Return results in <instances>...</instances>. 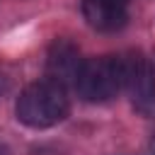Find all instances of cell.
<instances>
[{
  "mask_svg": "<svg viewBox=\"0 0 155 155\" xmlns=\"http://www.w3.org/2000/svg\"><path fill=\"white\" fill-rule=\"evenodd\" d=\"M15 111L24 126L48 128V126L61 124L68 116L70 102H68L65 87H61L51 80H41V82H31L29 87L22 90V94L17 97Z\"/></svg>",
  "mask_w": 155,
  "mask_h": 155,
  "instance_id": "1",
  "label": "cell"
},
{
  "mask_svg": "<svg viewBox=\"0 0 155 155\" xmlns=\"http://www.w3.org/2000/svg\"><path fill=\"white\" fill-rule=\"evenodd\" d=\"M78 94L85 102H107L124 90V73H121V58L114 56H99L82 61V68L78 73V80L73 85Z\"/></svg>",
  "mask_w": 155,
  "mask_h": 155,
  "instance_id": "2",
  "label": "cell"
},
{
  "mask_svg": "<svg viewBox=\"0 0 155 155\" xmlns=\"http://www.w3.org/2000/svg\"><path fill=\"white\" fill-rule=\"evenodd\" d=\"M124 73V90L128 92L133 107L150 116L155 114V70L153 63L143 53H128L121 58Z\"/></svg>",
  "mask_w": 155,
  "mask_h": 155,
  "instance_id": "3",
  "label": "cell"
},
{
  "mask_svg": "<svg viewBox=\"0 0 155 155\" xmlns=\"http://www.w3.org/2000/svg\"><path fill=\"white\" fill-rule=\"evenodd\" d=\"M82 68V58L78 53V48L68 41H56L48 51V58H46V75L51 82L61 85V87H68V85H75L78 80V73Z\"/></svg>",
  "mask_w": 155,
  "mask_h": 155,
  "instance_id": "4",
  "label": "cell"
},
{
  "mask_svg": "<svg viewBox=\"0 0 155 155\" xmlns=\"http://www.w3.org/2000/svg\"><path fill=\"white\" fill-rule=\"evenodd\" d=\"M82 17L97 31H116L126 24V5L116 0H82Z\"/></svg>",
  "mask_w": 155,
  "mask_h": 155,
  "instance_id": "5",
  "label": "cell"
},
{
  "mask_svg": "<svg viewBox=\"0 0 155 155\" xmlns=\"http://www.w3.org/2000/svg\"><path fill=\"white\" fill-rule=\"evenodd\" d=\"M116 2H121V5H126V2H128V0H116Z\"/></svg>",
  "mask_w": 155,
  "mask_h": 155,
  "instance_id": "6",
  "label": "cell"
}]
</instances>
